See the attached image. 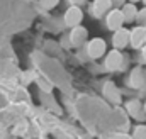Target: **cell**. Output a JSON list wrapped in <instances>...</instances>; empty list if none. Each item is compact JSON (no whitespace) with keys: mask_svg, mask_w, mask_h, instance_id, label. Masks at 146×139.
I'll use <instances>...</instances> for the list:
<instances>
[{"mask_svg":"<svg viewBox=\"0 0 146 139\" xmlns=\"http://www.w3.org/2000/svg\"><path fill=\"white\" fill-rule=\"evenodd\" d=\"M87 53H88V56L94 58V60L104 56V54H106V41H104L102 37H94V39H90L88 44H87Z\"/></svg>","mask_w":146,"mask_h":139,"instance_id":"6da1fadb","label":"cell"},{"mask_svg":"<svg viewBox=\"0 0 146 139\" xmlns=\"http://www.w3.org/2000/svg\"><path fill=\"white\" fill-rule=\"evenodd\" d=\"M106 24H107V29H110V31H117L122 27L124 15H122L121 9H110L107 12V17H106Z\"/></svg>","mask_w":146,"mask_h":139,"instance_id":"7a4b0ae2","label":"cell"},{"mask_svg":"<svg viewBox=\"0 0 146 139\" xmlns=\"http://www.w3.org/2000/svg\"><path fill=\"white\" fill-rule=\"evenodd\" d=\"M129 44L133 48H141L146 44V26H138L129 31Z\"/></svg>","mask_w":146,"mask_h":139,"instance_id":"3957f363","label":"cell"},{"mask_svg":"<svg viewBox=\"0 0 146 139\" xmlns=\"http://www.w3.org/2000/svg\"><path fill=\"white\" fill-rule=\"evenodd\" d=\"M82 19H83V12H82V9L76 7V5H72V7L65 12V24L70 26V27L80 26Z\"/></svg>","mask_w":146,"mask_h":139,"instance_id":"277c9868","label":"cell"},{"mask_svg":"<svg viewBox=\"0 0 146 139\" xmlns=\"http://www.w3.org/2000/svg\"><path fill=\"white\" fill-rule=\"evenodd\" d=\"M110 9H112V2L110 0H94V3L90 7V12H92L94 17H102V15H106L109 12Z\"/></svg>","mask_w":146,"mask_h":139,"instance_id":"5b68a950","label":"cell"},{"mask_svg":"<svg viewBox=\"0 0 146 139\" xmlns=\"http://www.w3.org/2000/svg\"><path fill=\"white\" fill-rule=\"evenodd\" d=\"M112 44L115 49H122L129 44V31L127 29H117L114 31V36H112Z\"/></svg>","mask_w":146,"mask_h":139,"instance_id":"8992f818","label":"cell"},{"mask_svg":"<svg viewBox=\"0 0 146 139\" xmlns=\"http://www.w3.org/2000/svg\"><path fill=\"white\" fill-rule=\"evenodd\" d=\"M121 65H122V54H121V51L119 49L109 51L107 56H106V68L114 71V70L121 68Z\"/></svg>","mask_w":146,"mask_h":139,"instance_id":"52a82bcc","label":"cell"},{"mask_svg":"<svg viewBox=\"0 0 146 139\" xmlns=\"http://www.w3.org/2000/svg\"><path fill=\"white\" fill-rule=\"evenodd\" d=\"M88 37V31L83 27V26H75L72 29V34H70V41L73 42V46H82Z\"/></svg>","mask_w":146,"mask_h":139,"instance_id":"ba28073f","label":"cell"},{"mask_svg":"<svg viewBox=\"0 0 146 139\" xmlns=\"http://www.w3.org/2000/svg\"><path fill=\"white\" fill-rule=\"evenodd\" d=\"M145 78H146L145 70H143V68H134V70H133V73H131V76H129V85H131V87L139 88V87H143Z\"/></svg>","mask_w":146,"mask_h":139,"instance_id":"9c48e42d","label":"cell"},{"mask_svg":"<svg viewBox=\"0 0 146 139\" xmlns=\"http://www.w3.org/2000/svg\"><path fill=\"white\" fill-rule=\"evenodd\" d=\"M121 12L124 15V22H134V19L138 15V9L134 3H124L121 7Z\"/></svg>","mask_w":146,"mask_h":139,"instance_id":"30bf717a","label":"cell"},{"mask_svg":"<svg viewBox=\"0 0 146 139\" xmlns=\"http://www.w3.org/2000/svg\"><path fill=\"white\" fill-rule=\"evenodd\" d=\"M106 93H107V97H110V100H114V102H119L121 100V93L117 92V88L112 83H107L106 85Z\"/></svg>","mask_w":146,"mask_h":139,"instance_id":"8fae6325","label":"cell"},{"mask_svg":"<svg viewBox=\"0 0 146 139\" xmlns=\"http://www.w3.org/2000/svg\"><path fill=\"white\" fill-rule=\"evenodd\" d=\"M133 139H146V126H138L134 129Z\"/></svg>","mask_w":146,"mask_h":139,"instance_id":"7c38bea8","label":"cell"},{"mask_svg":"<svg viewBox=\"0 0 146 139\" xmlns=\"http://www.w3.org/2000/svg\"><path fill=\"white\" fill-rule=\"evenodd\" d=\"M139 109H141V105H139L138 100H133V102H129V104H127V110H129V114H131V115H138Z\"/></svg>","mask_w":146,"mask_h":139,"instance_id":"4fadbf2b","label":"cell"},{"mask_svg":"<svg viewBox=\"0 0 146 139\" xmlns=\"http://www.w3.org/2000/svg\"><path fill=\"white\" fill-rule=\"evenodd\" d=\"M136 21L141 24V26H146V7L143 10H138V15H136Z\"/></svg>","mask_w":146,"mask_h":139,"instance_id":"5bb4252c","label":"cell"},{"mask_svg":"<svg viewBox=\"0 0 146 139\" xmlns=\"http://www.w3.org/2000/svg\"><path fill=\"white\" fill-rule=\"evenodd\" d=\"M58 2H60V0H41V5H42L44 9H53L54 5H58Z\"/></svg>","mask_w":146,"mask_h":139,"instance_id":"9a60e30c","label":"cell"},{"mask_svg":"<svg viewBox=\"0 0 146 139\" xmlns=\"http://www.w3.org/2000/svg\"><path fill=\"white\" fill-rule=\"evenodd\" d=\"M110 2H112V7H115V9H121L126 3V0H110Z\"/></svg>","mask_w":146,"mask_h":139,"instance_id":"2e32d148","label":"cell"},{"mask_svg":"<svg viewBox=\"0 0 146 139\" xmlns=\"http://www.w3.org/2000/svg\"><path fill=\"white\" fill-rule=\"evenodd\" d=\"M106 139H131L129 136H126V134H115V136H109V138Z\"/></svg>","mask_w":146,"mask_h":139,"instance_id":"e0dca14e","label":"cell"},{"mask_svg":"<svg viewBox=\"0 0 146 139\" xmlns=\"http://www.w3.org/2000/svg\"><path fill=\"white\" fill-rule=\"evenodd\" d=\"M70 2H72V5H76L78 7V5H83L87 0H70Z\"/></svg>","mask_w":146,"mask_h":139,"instance_id":"ac0fdd59","label":"cell"},{"mask_svg":"<svg viewBox=\"0 0 146 139\" xmlns=\"http://www.w3.org/2000/svg\"><path fill=\"white\" fill-rule=\"evenodd\" d=\"M143 60L146 61V44L143 46Z\"/></svg>","mask_w":146,"mask_h":139,"instance_id":"d6986e66","label":"cell"},{"mask_svg":"<svg viewBox=\"0 0 146 139\" xmlns=\"http://www.w3.org/2000/svg\"><path fill=\"white\" fill-rule=\"evenodd\" d=\"M136 2H139V0H131V3H136Z\"/></svg>","mask_w":146,"mask_h":139,"instance_id":"ffe728a7","label":"cell"},{"mask_svg":"<svg viewBox=\"0 0 146 139\" xmlns=\"http://www.w3.org/2000/svg\"><path fill=\"white\" fill-rule=\"evenodd\" d=\"M143 109H145V112H146V102H145V107H143Z\"/></svg>","mask_w":146,"mask_h":139,"instance_id":"44dd1931","label":"cell"},{"mask_svg":"<svg viewBox=\"0 0 146 139\" xmlns=\"http://www.w3.org/2000/svg\"><path fill=\"white\" fill-rule=\"evenodd\" d=\"M143 3H145V5H146V0H143Z\"/></svg>","mask_w":146,"mask_h":139,"instance_id":"7402d4cb","label":"cell"},{"mask_svg":"<svg viewBox=\"0 0 146 139\" xmlns=\"http://www.w3.org/2000/svg\"><path fill=\"white\" fill-rule=\"evenodd\" d=\"M145 73H146V70H145Z\"/></svg>","mask_w":146,"mask_h":139,"instance_id":"603a6c76","label":"cell"}]
</instances>
